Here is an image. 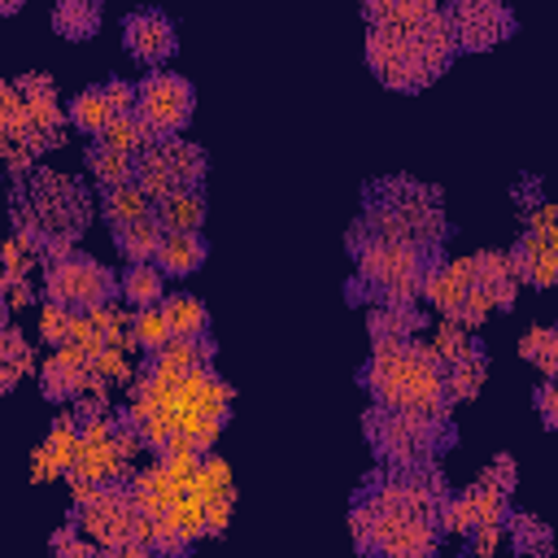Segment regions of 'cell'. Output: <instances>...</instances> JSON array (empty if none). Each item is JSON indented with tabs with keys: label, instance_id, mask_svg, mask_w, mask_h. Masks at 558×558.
Here are the masks:
<instances>
[{
	"label": "cell",
	"instance_id": "cell-1",
	"mask_svg": "<svg viewBox=\"0 0 558 558\" xmlns=\"http://www.w3.org/2000/svg\"><path fill=\"white\" fill-rule=\"evenodd\" d=\"M366 17V65L392 92H423L432 87L449 61L453 39L445 26V9L427 0H371Z\"/></svg>",
	"mask_w": 558,
	"mask_h": 558
},
{
	"label": "cell",
	"instance_id": "cell-2",
	"mask_svg": "<svg viewBox=\"0 0 558 558\" xmlns=\"http://www.w3.org/2000/svg\"><path fill=\"white\" fill-rule=\"evenodd\" d=\"M357 379L379 410H401V414H418V418H449L453 401L445 392V362L418 340L375 344L366 366L357 371Z\"/></svg>",
	"mask_w": 558,
	"mask_h": 558
},
{
	"label": "cell",
	"instance_id": "cell-3",
	"mask_svg": "<svg viewBox=\"0 0 558 558\" xmlns=\"http://www.w3.org/2000/svg\"><path fill=\"white\" fill-rule=\"evenodd\" d=\"M357 222L366 231H375L384 240H397V244H410L427 257H440V248L449 240V218H445L440 192L418 183V179H405V174L371 183Z\"/></svg>",
	"mask_w": 558,
	"mask_h": 558
},
{
	"label": "cell",
	"instance_id": "cell-4",
	"mask_svg": "<svg viewBox=\"0 0 558 558\" xmlns=\"http://www.w3.org/2000/svg\"><path fill=\"white\" fill-rule=\"evenodd\" d=\"M344 244L357 262V275L344 288L349 301H375V305H414L418 301V283L436 257H427L410 244L384 240V235L366 231L362 222L349 227Z\"/></svg>",
	"mask_w": 558,
	"mask_h": 558
},
{
	"label": "cell",
	"instance_id": "cell-5",
	"mask_svg": "<svg viewBox=\"0 0 558 558\" xmlns=\"http://www.w3.org/2000/svg\"><path fill=\"white\" fill-rule=\"evenodd\" d=\"M349 536L366 558H436L440 527L423 514H401L357 488L349 510Z\"/></svg>",
	"mask_w": 558,
	"mask_h": 558
},
{
	"label": "cell",
	"instance_id": "cell-6",
	"mask_svg": "<svg viewBox=\"0 0 558 558\" xmlns=\"http://www.w3.org/2000/svg\"><path fill=\"white\" fill-rule=\"evenodd\" d=\"M87 218H92V201L74 179L57 170H35V179L26 183V222L44 248H52L57 257L70 253Z\"/></svg>",
	"mask_w": 558,
	"mask_h": 558
},
{
	"label": "cell",
	"instance_id": "cell-7",
	"mask_svg": "<svg viewBox=\"0 0 558 558\" xmlns=\"http://www.w3.org/2000/svg\"><path fill=\"white\" fill-rule=\"evenodd\" d=\"M362 432L375 449V458L384 466H423L436 462V453H445L458 432L449 418H418V414H401V410H379L371 405L362 418Z\"/></svg>",
	"mask_w": 558,
	"mask_h": 558
},
{
	"label": "cell",
	"instance_id": "cell-8",
	"mask_svg": "<svg viewBox=\"0 0 558 558\" xmlns=\"http://www.w3.org/2000/svg\"><path fill=\"white\" fill-rule=\"evenodd\" d=\"M205 174H209V157L187 140H153L135 157V187L148 201H161L174 192H201Z\"/></svg>",
	"mask_w": 558,
	"mask_h": 558
},
{
	"label": "cell",
	"instance_id": "cell-9",
	"mask_svg": "<svg viewBox=\"0 0 558 558\" xmlns=\"http://www.w3.org/2000/svg\"><path fill=\"white\" fill-rule=\"evenodd\" d=\"M44 292H48V301L61 305L65 314H70V310H100V305H109V301L118 296V275H113L105 262H96V257L70 248V253H61V257L48 262V270H44Z\"/></svg>",
	"mask_w": 558,
	"mask_h": 558
},
{
	"label": "cell",
	"instance_id": "cell-10",
	"mask_svg": "<svg viewBox=\"0 0 558 558\" xmlns=\"http://www.w3.org/2000/svg\"><path fill=\"white\" fill-rule=\"evenodd\" d=\"M196 113V92L174 70H153L135 87V118L153 140H174Z\"/></svg>",
	"mask_w": 558,
	"mask_h": 558
},
{
	"label": "cell",
	"instance_id": "cell-11",
	"mask_svg": "<svg viewBox=\"0 0 558 558\" xmlns=\"http://www.w3.org/2000/svg\"><path fill=\"white\" fill-rule=\"evenodd\" d=\"M78 510H74V519H78V527L100 545V549H118L122 541H131V527H135V501H131V493H122V488H96V484H78Z\"/></svg>",
	"mask_w": 558,
	"mask_h": 558
},
{
	"label": "cell",
	"instance_id": "cell-12",
	"mask_svg": "<svg viewBox=\"0 0 558 558\" xmlns=\"http://www.w3.org/2000/svg\"><path fill=\"white\" fill-rule=\"evenodd\" d=\"M445 26L453 39V52H484L514 35V13L497 0H462L445 9Z\"/></svg>",
	"mask_w": 558,
	"mask_h": 558
},
{
	"label": "cell",
	"instance_id": "cell-13",
	"mask_svg": "<svg viewBox=\"0 0 558 558\" xmlns=\"http://www.w3.org/2000/svg\"><path fill=\"white\" fill-rule=\"evenodd\" d=\"M122 48L131 61L148 65V70H161L174 52H179V31L166 13L157 9H135L122 17Z\"/></svg>",
	"mask_w": 558,
	"mask_h": 558
},
{
	"label": "cell",
	"instance_id": "cell-14",
	"mask_svg": "<svg viewBox=\"0 0 558 558\" xmlns=\"http://www.w3.org/2000/svg\"><path fill=\"white\" fill-rule=\"evenodd\" d=\"M209 357H214V340H209V336H201V340H170L166 349L148 353V379H157V384H179L183 375L201 371Z\"/></svg>",
	"mask_w": 558,
	"mask_h": 558
},
{
	"label": "cell",
	"instance_id": "cell-15",
	"mask_svg": "<svg viewBox=\"0 0 558 558\" xmlns=\"http://www.w3.org/2000/svg\"><path fill=\"white\" fill-rule=\"evenodd\" d=\"M209 257V244L201 231H166L161 235V248L153 257V266L166 275V279H183V275H196Z\"/></svg>",
	"mask_w": 558,
	"mask_h": 558
},
{
	"label": "cell",
	"instance_id": "cell-16",
	"mask_svg": "<svg viewBox=\"0 0 558 558\" xmlns=\"http://www.w3.org/2000/svg\"><path fill=\"white\" fill-rule=\"evenodd\" d=\"M157 310H161V318L170 327V340H201V336H209V310H205V301L179 292V296H166Z\"/></svg>",
	"mask_w": 558,
	"mask_h": 558
},
{
	"label": "cell",
	"instance_id": "cell-17",
	"mask_svg": "<svg viewBox=\"0 0 558 558\" xmlns=\"http://www.w3.org/2000/svg\"><path fill=\"white\" fill-rule=\"evenodd\" d=\"M418 327H423L418 305H375V310H371V344H401V340H414Z\"/></svg>",
	"mask_w": 558,
	"mask_h": 558
},
{
	"label": "cell",
	"instance_id": "cell-18",
	"mask_svg": "<svg viewBox=\"0 0 558 558\" xmlns=\"http://www.w3.org/2000/svg\"><path fill=\"white\" fill-rule=\"evenodd\" d=\"M52 31L70 44H83L100 31V4L92 0H57L52 4Z\"/></svg>",
	"mask_w": 558,
	"mask_h": 558
},
{
	"label": "cell",
	"instance_id": "cell-19",
	"mask_svg": "<svg viewBox=\"0 0 558 558\" xmlns=\"http://www.w3.org/2000/svg\"><path fill=\"white\" fill-rule=\"evenodd\" d=\"M153 218L161 222V231H201L205 222V196L201 192H174L153 201Z\"/></svg>",
	"mask_w": 558,
	"mask_h": 558
},
{
	"label": "cell",
	"instance_id": "cell-20",
	"mask_svg": "<svg viewBox=\"0 0 558 558\" xmlns=\"http://www.w3.org/2000/svg\"><path fill=\"white\" fill-rule=\"evenodd\" d=\"M161 222L148 214V218H140V222H126V227H113V244H118V253L131 262V266H140V262H153L157 257V248H161Z\"/></svg>",
	"mask_w": 558,
	"mask_h": 558
},
{
	"label": "cell",
	"instance_id": "cell-21",
	"mask_svg": "<svg viewBox=\"0 0 558 558\" xmlns=\"http://www.w3.org/2000/svg\"><path fill=\"white\" fill-rule=\"evenodd\" d=\"M118 292L135 305V310H157L166 301V275L153 262L126 266V275H118Z\"/></svg>",
	"mask_w": 558,
	"mask_h": 558
},
{
	"label": "cell",
	"instance_id": "cell-22",
	"mask_svg": "<svg viewBox=\"0 0 558 558\" xmlns=\"http://www.w3.org/2000/svg\"><path fill=\"white\" fill-rule=\"evenodd\" d=\"M65 118H70V126H74V131H83V135L100 140V135H105V126L113 122V109H109V100H105V92H100V87H83L78 96H70Z\"/></svg>",
	"mask_w": 558,
	"mask_h": 558
},
{
	"label": "cell",
	"instance_id": "cell-23",
	"mask_svg": "<svg viewBox=\"0 0 558 558\" xmlns=\"http://www.w3.org/2000/svg\"><path fill=\"white\" fill-rule=\"evenodd\" d=\"M484 371H488V362H484L480 344L471 353H462L458 362H449L445 366V392H449V401H471L480 392V384H484Z\"/></svg>",
	"mask_w": 558,
	"mask_h": 558
},
{
	"label": "cell",
	"instance_id": "cell-24",
	"mask_svg": "<svg viewBox=\"0 0 558 558\" xmlns=\"http://www.w3.org/2000/svg\"><path fill=\"white\" fill-rule=\"evenodd\" d=\"M87 174L109 192V187H122V183H135V161L131 157H122V153H113V148H105V144H92L87 148Z\"/></svg>",
	"mask_w": 558,
	"mask_h": 558
},
{
	"label": "cell",
	"instance_id": "cell-25",
	"mask_svg": "<svg viewBox=\"0 0 558 558\" xmlns=\"http://www.w3.org/2000/svg\"><path fill=\"white\" fill-rule=\"evenodd\" d=\"M100 209H105V222L126 227V222L148 218V214H153V201H148V196L135 187V183H122V187H109V192H105Z\"/></svg>",
	"mask_w": 558,
	"mask_h": 558
},
{
	"label": "cell",
	"instance_id": "cell-26",
	"mask_svg": "<svg viewBox=\"0 0 558 558\" xmlns=\"http://www.w3.org/2000/svg\"><path fill=\"white\" fill-rule=\"evenodd\" d=\"M96 144H105V148H113V153H122V157H131V161H135V157L153 144V135L144 131V122H140L135 113H126V118H113Z\"/></svg>",
	"mask_w": 558,
	"mask_h": 558
},
{
	"label": "cell",
	"instance_id": "cell-27",
	"mask_svg": "<svg viewBox=\"0 0 558 558\" xmlns=\"http://www.w3.org/2000/svg\"><path fill=\"white\" fill-rule=\"evenodd\" d=\"M506 519H510V545H514V554L545 558L554 549V536H549V527L536 514H506Z\"/></svg>",
	"mask_w": 558,
	"mask_h": 558
},
{
	"label": "cell",
	"instance_id": "cell-28",
	"mask_svg": "<svg viewBox=\"0 0 558 558\" xmlns=\"http://www.w3.org/2000/svg\"><path fill=\"white\" fill-rule=\"evenodd\" d=\"M519 353H523L527 362H536L545 379H554V371H558V331H554V327H532V331L519 340Z\"/></svg>",
	"mask_w": 558,
	"mask_h": 558
},
{
	"label": "cell",
	"instance_id": "cell-29",
	"mask_svg": "<svg viewBox=\"0 0 558 558\" xmlns=\"http://www.w3.org/2000/svg\"><path fill=\"white\" fill-rule=\"evenodd\" d=\"M78 384H83V366H78V357L57 353V357L44 366V392H48L52 401H61V397L78 392Z\"/></svg>",
	"mask_w": 558,
	"mask_h": 558
},
{
	"label": "cell",
	"instance_id": "cell-30",
	"mask_svg": "<svg viewBox=\"0 0 558 558\" xmlns=\"http://www.w3.org/2000/svg\"><path fill=\"white\" fill-rule=\"evenodd\" d=\"M135 340H140L144 353H157V349L170 344V327H166L161 310H140L135 314Z\"/></svg>",
	"mask_w": 558,
	"mask_h": 558
},
{
	"label": "cell",
	"instance_id": "cell-31",
	"mask_svg": "<svg viewBox=\"0 0 558 558\" xmlns=\"http://www.w3.org/2000/svg\"><path fill=\"white\" fill-rule=\"evenodd\" d=\"M100 92H105V100H109L113 118L135 113V83H126V78H109V83H100Z\"/></svg>",
	"mask_w": 558,
	"mask_h": 558
},
{
	"label": "cell",
	"instance_id": "cell-32",
	"mask_svg": "<svg viewBox=\"0 0 558 558\" xmlns=\"http://www.w3.org/2000/svg\"><path fill=\"white\" fill-rule=\"evenodd\" d=\"M480 484H488V488H497V493H514V458L510 453H501L493 466H484V475H480Z\"/></svg>",
	"mask_w": 558,
	"mask_h": 558
},
{
	"label": "cell",
	"instance_id": "cell-33",
	"mask_svg": "<svg viewBox=\"0 0 558 558\" xmlns=\"http://www.w3.org/2000/svg\"><path fill=\"white\" fill-rule=\"evenodd\" d=\"M536 414H541V427L545 432H554V423H558V388H554V379H545V384H536Z\"/></svg>",
	"mask_w": 558,
	"mask_h": 558
},
{
	"label": "cell",
	"instance_id": "cell-34",
	"mask_svg": "<svg viewBox=\"0 0 558 558\" xmlns=\"http://www.w3.org/2000/svg\"><path fill=\"white\" fill-rule=\"evenodd\" d=\"M52 549H57V558H96V545L78 541L74 527H70V532H57V536H52Z\"/></svg>",
	"mask_w": 558,
	"mask_h": 558
},
{
	"label": "cell",
	"instance_id": "cell-35",
	"mask_svg": "<svg viewBox=\"0 0 558 558\" xmlns=\"http://www.w3.org/2000/svg\"><path fill=\"white\" fill-rule=\"evenodd\" d=\"M109 558H157V554H153L148 545H135V541H122V545H118V549H113Z\"/></svg>",
	"mask_w": 558,
	"mask_h": 558
},
{
	"label": "cell",
	"instance_id": "cell-36",
	"mask_svg": "<svg viewBox=\"0 0 558 558\" xmlns=\"http://www.w3.org/2000/svg\"><path fill=\"white\" fill-rule=\"evenodd\" d=\"M22 13V0H0V17H17Z\"/></svg>",
	"mask_w": 558,
	"mask_h": 558
},
{
	"label": "cell",
	"instance_id": "cell-37",
	"mask_svg": "<svg viewBox=\"0 0 558 558\" xmlns=\"http://www.w3.org/2000/svg\"><path fill=\"white\" fill-rule=\"evenodd\" d=\"M0 327H4V301H0Z\"/></svg>",
	"mask_w": 558,
	"mask_h": 558
}]
</instances>
